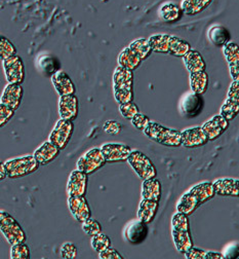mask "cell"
<instances>
[{
    "label": "cell",
    "mask_w": 239,
    "mask_h": 259,
    "mask_svg": "<svg viewBox=\"0 0 239 259\" xmlns=\"http://www.w3.org/2000/svg\"><path fill=\"white\" fill-rule=\"evenodd\" d=\"M68 206L73 217L78 222H84L90 217V210L86 200L83 197H70L68 199Z\"/></svg>",
    "instance_id": "cell-17"
},
{
    "label": "cell",
    "mask_w": 239,
    "mask_h": 259,
    "mask_svg": "<svg viewBox=\"0 0 239 259\" xmlns=\"http://www.w3.org/2000/svg\"><path fill=\"white\" fill-rule=\"evenodd\" d=\"M107 161L110 163H116V161H124L128 158L131 153V149L129 146L123 144H115L109 143L101 147Z\"/></svg>",
    "instance_id": "cell-12"
},
{
    "label": "cell",
    "mask_w": 239,
    "mask_h": 259,
    "mask_svg": "<svg viewBox=\"0 0 239 259\" xmlns=\"http://www.w3.org/2000/svg\"><path fill=\"white\" fill-rule=\"evenodd\" d=\"M129 48L138 54L142 58V60L147 59L153 52L151 49V46L149 44V40L145 39V38H140V39H136V40L132 41L129 45Z\"/></svg>",
    "instance_id": "cell-36"
},
{
    "label": "cell",
    "mask_w": 239,
    "mask_h": 259,
    "mask_svg": "<svg viewBox=\"0 0 239 259\" xmlns=\"http://www.w3.org/2000/svg\"><path fill=\"white\" fill-rule=\"evenodd\" d=\"M172 228V235L176 248L179 252L185 254L191 247H193L188 216L184 213L178 212L173 217Z\"/></svg>",
    "instance_id": "cell-1"
},
{
    "label": "cell",
    "mask_w": 239,
    "mask_h": 259,
    "mask_svg": "<svg viewBox=\"0 0 239 259\" xmlns=\"http://www.w3.org/2000/svg\"><path fill=\"white\" fill-rule=\"evenodd\" d=\"M131 123L132 125L138 128V130H142V131H144V130L146 128V126L149 124L150 122V119L148 118V116L142 114V113H136L131 119Z\"/></svg>",
    "instance_id": "cell-45"
},
{
    "label": "cell",
    "mask_w": 239,
    "mask_h": 259,
    "mask_svg": "<svg viewBox=\"0 0 239 259\" xmlns=\"http://www.w3.org/2000/svg\"><path fill=\"white\" fill-rule=\"evenodd\" d=\"M11 257L13 259H29L31 257L29 247L24 243L14 245L12 247Z\"/></svg>",
    "instance_id": "cell-40"
},
{
    "label": "cell",
    "mask_w": 239,
    "mask_h": 259,
    "mask_svg": "<svg viewBox=\"0 0 239 259\" xmlns=\"http://www.w3.org/2000/svg\"><path fill=\"white\" fill-rule=\"evenodd\" d=\"M38 65L41 71L47 76H53L58 71H60L61 68V63L59 59L50 54L40 56L38 59Z\"/></svg>",
    "instance_id": "cell-26"
},
{
    "label": "cell",
    "mask_w": 239,
    "mask_h": 259,
    "mask_svg": "<svg viewBox=\"0 0 239 259\" xmlns=\"http://www.w3.org/2000/svg\"><path fill=\"white\" fill-rule=\"evenodd\" d=\"M190 191L195 194L200 204L208 202L209 200L214 198V196L216 194L214 183H210V182H203V183L197 184L194 187H192Z\"/></svg>",
    "instance_id": "cell-32"
},
{
    "label": "cell",
    "mask_w": 239,
    "mask_h": 259,
    "mask_svg": "<svg viewBox=\"0 0 239 259\" xmlns=\"http://www.w3.org/2000/svg\"><path fill=\"white\" fill-rule=\"evenodd\" d=\"M60 150L61 149L58 146H56L51 141H47L34 152V157L36 158L39 165L44 166L52 163L54 159H56L59 156Z\"/></svg>",
    "instance_id": "cell-20"
},
{
    "label": "cell",
    "mask_w": 239,
    "mask_h": 259,
    "mask_svg": "<svg viewBox=\"0 0 239 259\" xmlns=\"http://www.w3.org/2000/svg\"><path fill=\"white\" fill-rule=\"evenodd\" d=\"M7 177H9V172H8V169L5 165V163H3L2 164V173H0V179L5 180Z\"/></svg>",
    "instance_id": "cell-53"
},
{
    "label": "cell",
    "mask_w": 239,
    "mask_h": 259,
    "mask_svg": "<svg viewBox=\"0 0 239 259\" xmlns=\"http://www.w3.org/2000/svg\"><path fill=\"white\" fill-rule=\"evenodd\" d=\"M87 188V174L78 169L70 175L67 185V191L70 197H84Z\"/></svg>",
    "instance_id": "cell-10"
},
{
    "label": "cell",
    "mask_w": 239,
    "mask_h": 259,
    "mask_svg": "<svg viewBox=\"0 0 239 259\" xmlns=\"http://www.w3.org/2000/svg\"><path fill=\"white\" fill-rule=\"evenodd\" d=\"M161 196V185L157 179L144 180L142 185V197L145 200L158 202Z\"/></svg>",
    "instance_id": "cell-27"
},
{
    "label": "cell",
    "mask_w": 239,
    "mask_h": 259,
    "mask_svg": "<svg viewBox=\"0 0 239 259\" xmlns=\"http://www.w3.org/2000/svg\"><path fill=\"white\" fill-rule=\"evenodd\" d=\"M185 66L190 73L206 71V62H204L202 56L199 52L195 50H190L184 57H183Z\"/></svg>",
    "instance_id": "cell-23"
},
{
    "label": "cell",
    "mask_w": 239,
    "mask_h": 259,
    "mask_svg": "<svg viewBox=\"0 0 239 259\" xmlns=\"http://www.w3.org/2000/svg\"><path fill=\"white\" fill-rule=\"evenodd\" d=\"M209 85V76L206 71L190 73V87L193 93L202 95L207 92Z\"/></svg>",
    "instance_id": "cell-33"
},
{
    "label": "cell",
    "mask_w": 239,
    "mask_h": 259,
    "mask_svg": "<svg viewBox=\"0 0 239 259\" xmlns=\"http://www.w3.org/2000/svg\"><path fill=\"white\" fill-rule=\"evenodd\" d=\"M142 61V58L129 47L125 48L118 56L119 66H123L132 71L140 66Z\"/></svg>",
    "instance_id": "cell-24"
},
{
    "label": "cell",
    "mask_w": 239,
    "mask_h": 259,
    "mask_svg": "<svg viewBox=\"0 0 239 259\" xmlns=\"http://www.w3.org/2000/svg\"><path fill=\"white\" fill-rule=\"evenodd\" d=\"M228 99L239 104V81H233L228 91Z\"/></svg>",
    "instance_id": "cell-50"
},
{
    "label": "cell",
    "mask_w": 239,
    "mask_h": 259,
    "mask_svg": "<svg viewBox=\"0 0 239 259\" xmlns=\"http://www.w3.org/2000/svg\"><path fill=\"white\" fill-rule=\"evenodd\" d=\"M110 245H111V242H110L109 237L104 234H102V233L93 236L91 239V246L99 253L109 248Z\"/></svg>",
    "instance_id": "cell-38"
},
{
    "label": "cell",
    "mask_w": 239,
    "mask_h": 259,
    "mask_svg": "<svg viewBox=\"0 0 239 259\" xmlns=\"http://www.w3.org/2000/svg\"><path fill=\"white\" fill-rule=\"evenodd\" d=\"M183 14L182 8L172 3H166L159 9V17L167 23H175L179 21Z\"/></svg>",
    "instance_id": "cell-28"
},
{
    "label": "cell",
    "mask_w": 239,
    "mask_h": 259,
    "mask_svg": "<svg viewBox=\"0 0 239 259\" xmlns=\"http://www.w3.org/2000/svg\"><path fill=\"white\" fill-rule=\"evenodd\" d=\"M24 90L21 83H9L3 93L2 104L17 110L23 100Z\"/></svg>",
    "instance_id": "cell-13"
},
{
    "label": "cell",
    "mask_w": 239,
    "mask_h": 259,
    "mask_svg": "<svg viewBox=\"0 0 239 259\" xmlns=\"http://www.w3.org/2000/svg\"><path fill=\"white\" fill-rule=\"evenodd\" d=\"M6 78L9 83H22L25 78L24 63L19 56H13L3 61Z\"/></svg>",
    "instance_id": "cell-8"
},
{
    "label": "cell",
    "mask_w": 239,
    "mask_h": 259,
    "mask_svg": "<svg viewBox=\"0 0 239 259\" xmlns=\"http://www.w3.org/2000/svg\"><path fill=\"white\" fill-rule=\"evenodd\" d=\"M223 51L229 64L230 74L233 81H239V47L236 44L229 42L223 48Z\"/></svg>",
    "instance_id": "cell-18"
},
{
    "label": "cell",
    "mask_w": 239,
    "mask_h": 259,
    "mask_svg": "<svg viewBox=\"0 0 239 259\" xmlns=\"http://www.w3.org/2000/svg\"><path fill=\"white\" fill-rule=\"evenodd\" d=\"M223 255L227 259H239V244L229 245L225 249Z\"/></svg>",
    "instance_id": "cell-49"
},
{
    "label": "cell",
    "mask_w": 239,
    "mask_h": 259,
    "mask_svg": "<svg viewBox=\"0 0 239 259\" xmlns=\"http://www.w3.org/2000/svg\"><path fill=\"white\" fill-rule=\"evenodd\" d=\"M104 131L107 134L111 135H117L121 131V124L115 120H108L104 124Z\"/></svg>",
    "instance_id": "cell-47"
},
{
    "label": "cell",
    "mask_w": 239,
    "mask_h": 259,
    "mask_svg": "<svg viewBox=\"0 0 239 259\" xmlns=\"http://www.w3.org/2000/svg\"><path fill=\"white\" fill-rule=\"evenodd\" d=\"M52 82L60 97L73 95L75 93V85L72 79L63 70L58 71L52 76Z\"/></svg>",
    "instance_id": "cell-19"
},
{
    "label": "cell",
    "mask_w": 239,
    "mask_h": 259,
    "mask_svg": "<svg viewBox=\"0 0 239 259\" xmlns=\"http://www.w3.org/2000/svg\"><path fill=\"white\" fill-rule=\"evenodd\" d=\"M73 128L74 126L71 120L60 119L50 135V141L60 149H64L72 137Z\"/></svg>",
    "instance_id": "cell-7"
},
{
    "label": "cell",
    "mask_w": 239,
    "mask_h": 259,
    "mask_svg": "<svg viewBox=\"0 0 239 259\" xmlns=\"http://www.w3.org/2000/svg\"><path fill=\"white\" fill-rule=\"evenodd\" d=\"M216 194L219 196L239 197V180L236 179H219L214 182Z\"/></svg>",
    "instance_id": "cell-22"
},
{
    "label": "cell",
    "mask_w": 239,
    "mask_h": 259,
    "mask_svg": "<svg viewBox=\"0 0 239 259\" xmlns=\"http://www.w3.org/2000/svg\"><path fill=\"white\" fill-rule=\"evenodd\" d=\"M119 111L121 115L126 119H131L136 113H139V107L133 102H128L119 105Z\"/></svg>",
    "instance_id": "cell-43"
},
{
    "label": "cell",
    "mask_w": 239,
    "mask_h": 259,
    "mask_svg": "<svg viewBox=\"0 0 239 259\" xmlns=\"http://www.w3.org/2000/svg\"><path fill=\"white\" fill-rule=\"evenodd\" d=\"M127 160L130 167L141 179L148 180L156 176V169L154 165L144 153L140 151H131Z\"/></svg>",
    "instance_id": "cell-5"
},
{
    "label": "cell",
    "mask_w": 239,
    "mask_h": 259,
    "mask_svg": "<svg viewBox=\"0 0 239 259\" xmlns=\"http://www.w3.org/2000/svg\"><path fill=\"white\" fill-rule=\"evenodd\" d=\"M208 35H209V39L216 47L224 48L231 40V34L229 30L222 25H216L212 27L209 30Z\"/></svg>",
    "instance_id": "cell-25"
},
{
    "label": "cell",
    "mask_w": 239,
    "mask_h": 259,
    "mask_svg": "<svg viewBox=\"0 0 239 259\" xmlns=\"http://www.w3.org/2000/svg\"><path fill=\"white\" fill-rule=\"evenodd\" d=\"M113 92H114V98L119 105L132 102V99H133L132 90H113Z\"/></svg>",
    "instance_id": "cell-42"
},
{
    "label": "cell",
    "mask_w": 239,
    "mask_h": 259,
    "mask_svg": "<svg viewBox=\"0 0 239 259\" xmlns=\"http://www.w3.org/2000/svg\"><path fill=\"white\" fill-rule=\"evenodd\" d=\"M207 254L208 252L191 247L186 253H185V257L189 258V259H207Z\"/></svg>",
    "instance_id": "cell-48"
},
{
    "label": "cell",
    "mask_w": 239,
    "mask_h": 259,
    "mask_svg": "<svg viewBox=\"0 0 239 259\" xmlns=\"http://www.w3.org/2000/svg\"><path fill=\"white\" fill-rule=\"evenodd\" d=\"M59 112L62 118L74 120L78 114V99L73 95L62 96L59 102Z\"/></svg>",
    "instance_id": "cell-16"
},
{
    "label": "cell",
    "mask_w": 239,
    "mask_h": 259,
    "mask_svg": "<svg viewBox=\"0 0 239 259\" xmlns=\"http://www.w3.org/2000/svg\"><path fill=\"white\" fill-rule=\"evenodd\" d=\"M0 230L12 246L24 243L26 240V235L20 224L5 211L0 214Z\"/></svg>",
    "instance_id": "cell-4"
},
{
    "label": "cell",
    "mask_w": 239,
    "mask_h": 259,
    "mask_svg": "<svg viewBox=\"0 0 239 259\" xmlns=\"http://www.w3.org/2000/svg\"><path fill=\"white\" fill-rule=\"evenodd\" d=\"M99 257L101 259H122V256L115 249H113L111 247L100 252Z\"/></svg>",
    "instance_id": "cell-51"
},
{
    "label": "cell",
    "mask_w": 239,
    "mask_h": 259,
    "mask_svg": "<svg viewBox=\"0 0 239 259\" xmlns=\"http://www.w3.org/2000/svg\"><path fill=\"white\" fill-rule=\"evenodd\" d=\"M61 255L66 259L75 258L77 255V248L72 243H65L61 248Z\"/></svg>",
    "instance_id": "cell-46"
},
{
    "label": "cell",
    "mask_w": 239,
    "mask_h": 259,
    "mask_svg": "<svg viewBox=\"0 0 239 259\" xmlns=\"http://www.w3.org/2000/svg\"><path fill=\"white\" fill-rule=\"evenodd\" d=\"M190 50V45L187 41L176 36H170L168 54L175 57H184Z\"/></svg>",
    "instance_id": "cell-35"
},
{
    "label": "cell",
    "mask_w": 239,
    "mask_h": 259,
    "mask_svg": "<svg viewBox=\"0 0 239 259\" xmlns=\"http://www.w3.org/2000/svg\"><path fill=\"white\" fill-rule=\"evenodd\" d=\"M82 230L86 235L93 237L102 233V226L97 220L89 217L84 222H82Z\"/></svg>",
    "instance_id": "cell-41"
},
{
    "label": "cell",
    "mask_w": 239,
    "mask_h": 259,
    "mask_svg": "<svg viewBox=\"0 0 239 259\" xmlns=\"http://www.w3.org/2000/svg\"><path fill=\"white\" fill-rule=\"evenodd\" d=\"M132 70L118 66L113 74V90H132Z\"/></svg>",
    "instance_id": "cell-21"
},
{
    "label": "cell",
    "mask_w": 239,
    "mask_h": 259,
    "mask_svg": "<svg viewBox=\"0 0 239 259\" xmlns=\"http://www.w3.org/2000/svg\"><path fill=\"white\" fill-rule=\"evenodd\" d=\"M238 113L239 104L227 99L221 108V115H223L228 120H232L238 115Z\"/></svg>",
    "instance_id": "cell-37"
},
{
    "label": "cell",
    "mask_w": 239,
    "mask_h": 259,
    "mask_svg": "<svg viewBox=\"0 0 239 259\" xmlns=\"http://www.w3.org/2000/svg\"><path fill=\"white\" fill-rule=\"evenodd\" d=\"M146 224L147 223L141 220L131 222L124 231L125 240L132 245H138L144 242L148 235V228Z\"/></svg>",
    "instance_id": "cell-14"
},
{
    "label": "cell",
    "mask_w": 239,
    "mask_h": 259,
    "mask_svg": "<svg viewBox=\"0 0 239 259\" xmlns=\"http://www.w3.org/2000/svg\"><path fill=\"white\" fill-rule=\"evenodd\" d=\"M0 54H2L3 61L17 55L16 47L4 36L2 37V41H0Z\"/></svg>",
    "instance_id": "cell-39"
},
{
    "label": "cell",
    "mask_w": 239,
    "mask_h": 259,
    "mask_svg": "<svg viewBox=\"0 0 239 259\" xmlns=\"http://www.w3.org/2000/svg\"><path fill=\"white\" fill-rule=\"evenodd\" d=\"M148 40H149V44H150L153 52L161 53V54H168L170 35L157 34V35L151 36Z\"/></svg>",
    "instance_id": "cell-34"
},
{
    "label": "cell",
    "mask_w": 239,
    "mask_h": 259,
    "mask_svg": "<svg viewBox=\"0 0 239 259\" xmlns=\"http://www.w3.org/2000/svg\"><path fill=\"white\" fill-rule=\"evenodd\" d=\"M204 106V101L199 94H188L180 103V110L186 117L192 118L198 116Z\"/></svg>",
    "instance_id": "cell-9"
},
{
    "label": "cell",
    "mask_w": 239,
    "mask_h": 259,
    "mask_svg": "<svg viewBox=\"0 0 239 259\" xmlns=\"http://www.w3.org/2000/svg\"><path fill=\"white\" fill-rule=\"evenodd\" d=\"M157 210H158V202L143 199L138 210V218L139 220L145 223H150L154 219L157 213Z\"/></svg>",
    "instance_id": "cell-30"
},
{
    "label": "cell",
    "mask_w": 239,
    "mask_h": 259,
    "mask_svg": "<svg viewBox=\"0 0 239 259\" xmlns=\"http://www.w3.org/2000/svg\"><path fill=\"white\" fill-rule=\"evenodd\" d=\"M213 3V0H183L182 10L187 16H195L207 10Z\"/></svg>",
    "instance_id": "cell-29"
},
{
    "label": "cell",
    "mask_w": 239,
    "mask_h": 259,
    "mask_svg": "<svg viewBox=\"0 0 239 259\" xmlns=\"http://www.w3.org/2000/svg\"><path fill=\"white\" fill-rule=\"evenodd\" d=\"M200 205L201 204L199 203L195 194L189 190L179 201L177 205V209H178V212L184 213L188 216V215H191Z\"/></svg>",
    "instance_id": "cell-31"
},
{
    "label": "cell",
    "mask_w": 239,
    "mask_h": 259,
    "mask_svg": "<svg viewBox=\"0 0 239 259\" xmlns=\"http://www.w3.org/2000/svg\"><path fill=\"white\" fill-rule=\"evenodd\" d=\"M10 178H20L23 176H27L37 171L39 167V163L36 158L31 155H27L20 158L10 159L5 163Z\"/></svg>",
    "instance_id": "cell-3"
},
{
    "label": "cell",
    "mask_w": 239,
    "mask_h": 259,
    "mask_svg": "<svg viewBox=\"0 0 239 259\" xmlns=\"http://www.w3.org/2000/svg\"><path fill=\"white\" fill-rule=\"evenodd\" d=\"M106 158L101 148H93L81 156L77 161V169L85 174H91L103 167Z\"/></svg>",
    "instance_id": "cell-6"
},
{
    "label": "cell",
    "mask_w": 239,
    "mask_h": 259,
    "mask_svg": "<svg viewBox=\"0 0 239 259\" xmlns=\"http://www.w3.org/2000/svg\"><path fill=\"white\" fill-rule=\"evenodd\" d=\"M143 132L150 139L160 144L172 147H178L182 145L181 132H178L176 130L165 127L157 122L150 121Z\"/></svg>",
    "instance_id": "cell-2"
},
{
    "label": "cell",
    "mask_w": 239,
    "mask_h": 259,
    "mask_svg": "<svg viewBox=\"0 0 239 259\" xmlns=\"http://www.w3.org/2000/svg\"><path fill=\"white\" fill-rule=\"evenodd\" d=\"M229 120L223 115H216L206 123H203L202 128L206 132L209 140L214 141L219 138L228 128Z\"/></svg>",
    "instance_id": "cell-15"
},
{
    "label": "cell",
    "mask_w": 239,
    "mask_h": 259,
    "mask_svg": "<svg viewBox=\"0 0 239 259\" xmlns=\"http://www.w3.org/2000/svg\"><path fill=\"white\" fill-rule=\"evenodd\" d=\"M15 109L5 104H0V125L5 126L15 115Z\"/></svg>",
    "instance_id": "cell-44"
},
{
    "label": "cell",
    "mask_w": 239,
    "mask_h": 259,
    "mask_svg": "<svg viewBox=\"0 0 239 259\" xmlns=\"http://www.w3.org/2000/svg\"><path fill=\"white\" fill-rule=\"evenodd\" d=\"M182 134V145L187 148L199 147L207 144L209 140L206 132L201 127H191L181 132Z\"/></svg>",
    "instance_id": "cell-11"
},
{
    "label": "cell",
    "mask_w": 239,
    "mask_h": 259,
    "mask_svg": "<svg viewBox=\"0 0 239 259\" xmlns=\"http://www.w3.org/2000/svg\"><path fill=\"white\" fill-rule=\"evenodd\" d=\"M225 258L223 254L216 253V252H208L207 254V259H223Z\"/></svg>",
    "instance_id": "cell-52"
}]
</instances>
